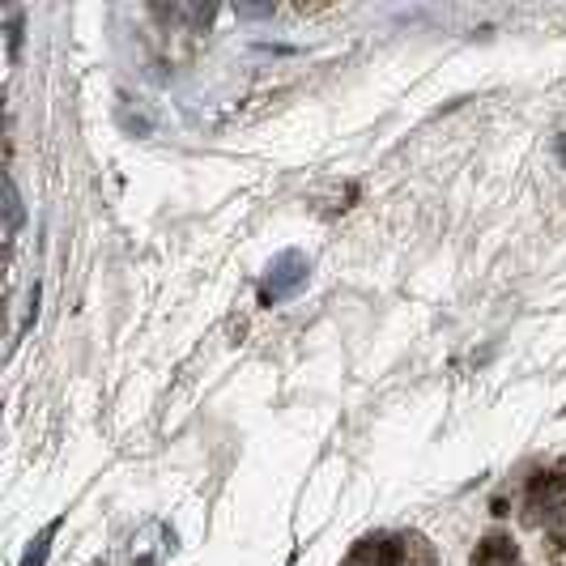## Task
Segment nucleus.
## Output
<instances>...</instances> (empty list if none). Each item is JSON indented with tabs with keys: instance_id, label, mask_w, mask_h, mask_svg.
I'll list each match as a JSON object with an SVG mask.
<instances>
[{
	"instance_id": "nucleus-1",
	"label": "nucleus",
	"mask_w": 566,
	"mask_h": 566,
	"mask_svg": "<svg viewBox=\"0 0 566 566\" xmlns=\"http://www.w3.org/2000/svg\"><path fill=\"white\" fill-rule=\"evenodd\" d=\"M307 273H311V264H307L303 252H281V256H273V264L264 269L260 303L273 307V303H281V298H290V294L307 281Z\"/></svg>"
},
{
	"instance_id": "nucleus-5",
	"label": "nucleus",
	"mask_w": 566,
	"mask_h": 566,
	"mask_svg": "<svg viewBox=\"0 0 566 566\" xmlns=\"http://www.w3.org/2000/svg\"><path fill=\"white\" fill-rule=\"evenodd\" d=\"M60 524H64V520H52V524H47V528L39 532L35 541L26 545V554H22V566H43V562H47V554H52V541H56Z\"/></svg>"
},
{
	"instance_id": "nucleus-3",
	"label": "nucleus",
	"mask_w": 566,
	"mask_h": 566,
	"mask_svg": "<svg viewBox=\"0 0 566 566\" xmlns=\"http://www.w3.org/2000/svg\"><path fill=\"white\" fill-rule=\"evenodd\" d=\"M473 566H520V549H515V541H511V537H503V532H494V537H486V541L477 545Z\"/></svg>"
},
{
	"instance_id": "nucleus-4",
	"label": "nucleus",
	"mask_w": 566,
	"mask_h": 566,
	"mask_svg": "<svg viewBox=\"0 0 566 566\" xmlns=\"http://www.w3.org/2000/svg\"><path fill=\"white\" fill-rule=\"evenodd\" d=\"M26 222V209H22V196H18V183H13V175L5 179V235L18 239V230Z\"/></svg>"
},
{
	"instance_id": "nucleus-9",
	"label": "nucleus",
	"mask_w": 566,
	"mask_h": 566,
	"mask_svg": "<svg viewBox=\"0 0 566 566\" xmlns=\"http://www.w3.org/2000/svg\"><path fill=\"white\" fill-rule=\"evenodd\" d=\"M286 566H294V558H290V562H286Z\"/></svg>"
},
{
	"instance_id": "nucleus-6",
	"label": "nucleus",
	"mask_w": 566,
	"mask_h": 566,
	"mask_svg": "<svg viewBox=\"0 0 566 566\" xmlns=\"http://www.w3.org/2000/svg\"><path fill=\"white\" fill-rule=\"evenodd\" d=\"M562 486L566 481L558 477V473H537L532 477V503H545V507H558V498H562Z\"/></svg>"
},
{
	"instance_id": "nucleus-8",
	"label": "nucleus",
	"mask_w": 566,
	"mask_h": 566,
	"mask_svg": "<svg viewBox=\"0 0 566 566\" xmlns=\"http://www.w3.org/2000/svg\"><path fill=\"white\" fill-rule=\"evenodd\" d=\"M558 149H562V158H566V137H558Z\"/></svg>"
},
{
	"instance_id": "nucleus-2",
	"label": "nucleus",
	"mask_w": 566,
	"mask_h": 566,
	"mask_svg": "<svg viewBox=\"0 0 566 566\" xmlns=\"http://www.w3.org/2000/svg\"><path fill=\"white\" fill-rule=\"evenodd\" d=\"M345 566H401V549H396L388 537H366L349 549Z\"/></svg>"
},
{
	"instance_id": "nucleus-7",
	"label": "nucleus",
	"mask_w": 566,
	"mask_h": 566,
	"mask_svg": "<svg viewBox=\"0 0 566 566\" xmlns=\"http://www.w3.org/2000/svg\"><path fill=\"white\" fill-rule=\"evenodd\" d=\"M273 5H239V18H269Z\"/></svg>"
}]
</instances>
